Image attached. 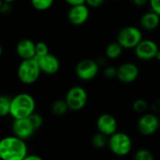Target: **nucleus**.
Returning a JSON list of instances; mask_svg holds the SVG:
<instances>
[{"label":"nucleus","mask_w":160,"mask_h":160,"mask_svg":"<svg viewBox=\"0 0 160 160\" xmlns=\"http://www.w3.org/2000/svg\"><path fill=\"white\" fill-rule=\"evenodd\" d=\"M155 59H156V60H158V61H159V62H160V49L158 50V52H157V54H156V57H155Z\"/></svg>","instance_id":"obj_35"},{"label":"nucleus","mask_w":160,"mask_h":160,"mask_svg":"<svg viewBox=\"0 0 160 160\" xmlns=\"http://www.w3.org/2000/svg\"><path fill=\"white\" fill-rule=\"evenodd\" d=\"M131 2L137 7H143L149 3V0H131Z\"/></svg>","instance_id":"obj_31"},{"label":"nucleus","mask_w":160,"mask_h":160,"mask_svg":"<svg viewBox=\"0 0 160 160\" xmlns=\"http://www.w3.org/2000/svg\"><path fill=\"white\" fill-rule=\"evenodd\" d=\"M123 50L124 49L117 41L111 42L107 45L105 49V55L109 59H117L121 56Z\"/></svg>","instance_id":"obj_17"},{"label":"nucleus","mask_w":160,"mask_h":160,"mask_svg":"<svg viewBox=\"0 0 160 160\" xmlns=\"http://www.w3.org/2000/svg\"><path fill=\"white\" fill-rule=\"evenodd\" d=\"M139 73L140 70L136 64L126 62L117 68L116 78L123 83H131L138 79Z\"/></svg>","instance_id":"obj_11"},{"label":"nucleus","mask_w":160,"mask_h":160,"mask_svg":"<svg viewBox=\"0 0 160 160\" xmlns=\"http://www.w3.org/2000/svg\"><path fill=\"white\" fill-rule=\"evenodd\" d=\"M135 160H155L153 153L147 149H140L134 156Z\"/></svg>","instance_id":"obj_22"},{"label":"nucleus","mask_w":160,"mask_h":160,"mask_svg":"<svg viewBox=\"0 0 160 160\" xmlns=\"http://www.w3.org/2000/svg\"><path fill=\"white\" fill-rule=\"evenodd\" d=\"M51 110H52V112L54 115L62 116V115L66 114L69 109H68V106L65 99H58V100H55L52 103Z\"/></svg>","instance_id":"obj_18"},{"label":"nucleus","mask_w":160,"mask_h":160,"mask_svg":"<svg viewBox=\"0 0 160 160\" xmlns=\"http://www.w3.org/2000/svg\"><path fill=\"white\" fill-rule=\"evenodd\" d=\"M22 160H43L39 156H38V155H28L27 154V156L23 158Z\"/></svg>","instance_id":"obj_33"},{"label":"nucleus","mask_w":160,"mask_h":160,"mask_svg":"<svg viewBox=\"0 0 160 160\" xmlns=\"http://www.w3.org/2000/svg\"><path fill=\"white\" fill-rule=\"evenodd\" d=\"M89 15V8L85 4H81L70 7L68 12V19L71 24L80 26L87 22Z\"/></svg>","instance_id":"obj_12"},{"label":"nucleus","mask_w":160,"mask_h":160,"mask_svg":"<svg viewBox=\"0 0 160 160\" xmlns=\"http://www.w3.org/2000/svg\"><path fill=\"white\" fill-rule=\"evenodd\" d=\"M40 69L35 58L22 60L17 69V75L21 82L32 84L38 81L40 76Z\"/></svg>","instance_id":"obj_3"},{"label":"nucleus","mask_w":160,"mask_h":160,"mask_svg":"<svg viewBox=\"0 0 160 160\" xmlns=\"http://www.w3.org/2000/svg\"><path fill=\"white\" fill-rule=\"evenodd\" d=\"M108 136L98 132L97 134H95L93 137H92V140H91V142H92V145L95 147V148H98V149H102L104 148L106 145H108Z\"/></svg>","instance_id":"obj_19"},{"label":"nucleus","mask_w":160,"mask_h":160,"mask_svg":"<svg viewBox=\"0 0 160 160\" xmlns=\"http://www.w3.org/2000/svg\"><path fill=\"white\" fill-rule=\"evenodd\" d=\"M87 93L82 86H73L68 89L66 94L65 100L68 109L74 112L82 110L87 103Z\"/></svg>","instance_id":"obj_6"},{"label":"nucleus","mask_w":160,"mask_h":160,"mask_svg":"<svg viewBox=\"0 0 160 160\" xmlns=\"http://www.w3.org/2000/svg\"><path fill=\"white\" fill-rule=\"evenodd\" d=\"M2 52H3V49H2V46L0 45V56L2 55Z\"/></svg>","instance_id":"obj_37"},{"label":"nucleus","mask_w":160,"mask_h":160,"mask_svg":"<svg viewBox=\"0 0 160 160\" xmlns=\"http://www.w3.org/2000/svg\"><path fill=\"white\" fill-rule=\"evenodd\" d=\"M151 10L156 12L160 16V0H149V3Z\"/></svg>","instance_id":"obj_28"},{"label":"nucleus","mask_w":160,"mask_h":160,"mask_svg":"<svg viewBox=\"0 0 160 160\" xmlns=\"http://www.w3.org/2000/svg\"><path fill=\"white\" fill-rule=\"evenodd\" d=\"M35 59L38 62L41 73H45L47 75H53L57 73L60 69V62L58 58L53 54H51L50 52Z\"/></svg>","instance_id":"obj_13"},{"label":"nucleus","mask_w":160,"mask_h":160,"mask_svg":"<svg viewBox=\"0 0 160 160\" xmlns=\"http://www.w3.org/2000/svg\"><path fill=\"white\" fill-rule=\"evenodd\" d=\"M66 3L71 6H76V5H81V4H85V0H65Z\"/></svg>","instance_id":"obj_32"},{"label":"nucleus","mask_w":160,"mask_h":160,"mask_svg":"<svg viewBox=\"0 0 160 160\" xmlns=\"http://www.w3.org/2000/svg\"><path fill=\"white\" fill-rule=\"evenodd\" d=\"M152 110L156 112H160V98L155 100L152 104Z\"/></svg>","instance_id":"obj_30"},{"label":"nucleus","mask_w":160,"mask_h":160,"mask_svg":"<svg viewBox=\"0 0 160 160\" xmlns=\"http://www.w3.org/2000/svg\"><path fill=\"white\" fill-rule=\"evenodd\" d=\"M11 98L6 95H0V117H5L9 114Z\"/></svg>","instance_id":"obj_20"},{"label":"nucleus","mask_w":160,"mask_h":160,"mask_svg":"<svg viewBox=\"0 0 160 160\" xmlns=\"http://www.w3.org/2000/svg\"><path fill=\"white\" fill-rule=\"evenodd\" d=\"M99 70V66L96 62V60L93 59H82L81 60L76 68H75V72L77 77L82 80V81H91L94 78L97 77L98 73Z\"/></svg>","instance_id":"obj_7"},{"label":"nucleus","mask_w":160,"mask_h":160,"mask_svg":"<svg viewBox=\"0 0 160 160\" xmlns=\"http://www.w3.org/2000/svg\"><path fill=\"white\" fill-rule=\"evenodd\" d=\"M30 1L33 8L39 11H44L49 9L54 2V0H30Z\"/></svg>","instance_id":"obj_21"},{"label":"nucleus","mask_w":160,"mask_h":160,"mask_svg":"<svg viewBox=\"0 0 160 160\" xmlns=\"http://www.w3.org/2000/svg\"><path fill=\"white\" fill-rule=\"evenodd\" d=\"M117 121L115 117L110 113L101 114L97 120V128L98 132L110 137L117 131Z\"/></svg>","instance_id":"obj_14"},{"label":"nucleus","mask_w":160,"mask_h":160,"mask_svg":"<svg viewBox=\"0 0 160 160\" xmlns=\"http://www.w3.org/2000/svg\"><path fill=\"white\" fill-rule=\"evenodd\" d=\"M28 154L25 141L12 135L0 140V159L22 160Z\"/></svg>","instance_id":"obj_1"},{"label":"nucleus","mask_w":160,"mask_h":160,"mask_svg":"<svg viewBox=\"0 0 160 160\" xmlns=\"http://www.w3.org/2000/svg\"><path fill=\"white\" fill-rule=\"evenodd\" d=\"M28 118H29V120H30L32 126L34 127V128H35L36 130L39 129V128L42 127V125H43V117H42L39 113L34 112V113H32Z\"/></svg>","instance_id":"obj_24"},{"label":"nucleus","mask_w":160,"mask_h":160,"mask_svg":"<svg viewBox=\"0 0 160 160\" xmlns=\"http://www.w3.org/2000/svg\"><path fill=\"white\" fill-rule=\"evenodd\" d=\"M11 8H10V4L9 3H6L3 2L1 7H0V12L3 14H8L10 12Z\"/></svg>","instance_id":"obj_29"},{"label":"nucleus","mask_w":160,"mask_h":160,"mask_svg":"<svg viewBox=\"0 0 160 160\" xmlns=\"http://www.w3.org/2000/svg\"><path fill=\"white\" fill-rule=\"evenodd\" d=\"M103 73L107 79H114L116 78V75H117V68L113 66H108L105 68Z\"/></svg>","instance_id":"obj_26"},{"label":"nucleus","mask_w":160,"mask_h":160,"mask_svg":"<svg viewBox=\"0 0 160 160\" xmlns=\"http://www.w3.org/2000/svg\"><path fill=\"white\" fill-rule=\"evenodd\" d=\"M47 53H49V48L45 42L38 41V43H36V56H35V58L41 57Z\"/></svg>","instance_id":"obj_25"},{"label":"nucleus","mask_w":160,"mask_h":160,"mask_svg":"<svg viewBox=\"0 0 160 160\" xmlns=\"http://www.w3.org/2000/svg\"><path fill=\"white\" fill-rule=\"evenodd\" d=\"M13 1H14V0H3V2H6V3H9V4H10V3H12Z\"/></svg>","instance_id":"obj_36"},{"label":"nucleus","mask_w":160,"mask_h":160,"mask_svg":"<svg viewBox=\"0 0 160 160\" xmlns=\"http://www.w3.org/2000/svg\"><path fill=\"white\" fill-rule=\"evenodd\" d=\"M110 150L118 157L128 155L132 149V141L130 137L124 132H115L110 136L108 140Z\"/></svg>","instance_id":"obj_4"},{"label":"nucleus","mask_w":160,"mask_h":160,"mask_svg":"<svg viewBox=\"0 0 160 160\" xmlns=\"http://www.w3.org/2000/svg\"><path fill=\"white\" fill-rule=\"evenodd\" d=\"M138 130L144 136L155 134L159 128V118L154 113H145L138 121Z\"/></svg>","instance_id":"obj_9"},{"label":"nucleus","mask_w":160,"mask_h":160,"mask_svg":"<svg viewBox=\"0 0 160 160\" xmlns=\"http://www.w3.org/2000/svg\"><path fill=\"white\" fill-rule=\"evenodd\" d=\"M11 130L14 136L23 141L30 139L36 131L28 117L22 119H14L11 125Z\"/></svg>","instance_id":"obj_10"},{"label":"nucleus","mask_w":160,"mask_h":160,"mask_svg":"<svg viewBox=\"0 0 160 160\" xmlns=\"http://www.w3.org/2000/svg\"><path fill=\"white\" fill-rule=\"evenodd\" d=\"M141 27L145 31H154L160 24V16L150 10L142 14L140 20Z\"/></svg>","instance_id":"obj_16"},{"label":"nucleus","mask_w":160,"mask_h":160,"mask_svg":"<svg viewBox=\"0 0 160 160\" xmlns=\"http://www.w3.org/2000/svg\"><path fill=\"white\" fill-rule=\"evenodd\" d=\"M105 0H85V5L88 8H98L103 5Z\"/></svg>","instance_id":"obj_27"},{"label":"nucleus","mask_w":160,"mask_h":160,"mask_svg":"<svg viewBox=\"0 0 160 160\" xmlns=\"http://www.w3.org/2000/svg\"><path fill=\"white\" fill-rule=\"evenodd\" d=\"M16 52L22 60L35 58L36 43L28 38H22L16 45Z\"/></svg>","instance_id":"obj_15"},{"label":"nucleus","mask_w":160,"mask_h":160,"mask_svg":"<svg viewBox=\"0 0 160 160\" xmlns=\"http://www.w3.org/2000/svg\"><path fill=\"white\" fill-rule=\"evenodd\" d=\"M142 39V31L136 26L128 25L123 27L118 32L116 41L121 45L123 49L130 50V49H134Z\"/></svg>","instance_id":"obj_5"},{"label":"nucleus","mask_w":160,"mask_h":160,"mask_svg":"<svg viewBox=\"0 0 160 160\" xmlns=\"http://www.w3.org/2000/svg\"><path fill=\"white\" fill-rule=\"evenodd\" d=\"M96 62L98 63V65L100 67V66H104L105 64H106V59L104 58V57H98L97 60H96Z\"/></svg>","instance_id":"obj_34"},{"label":"nucleus","mask_w":160,"mask_h":160,"mask_svg":"<svg viewBox=\"0 0 160 160\" xmlns=\"http://www.w3.org/2000/svg\"><path fill=\"white\" fill-rule=\"evenodd\" d=\"M36 101L34 98L27 93H20L11 98L9 115L14 119H22L29 117L35 112Z\"/></svg>","instance_id":"obj_2"},{"label":"nucleus","mask_w":160,"mask_h":160,"mask_svg":"<svg viewBox=\"0 0 160 160\" xmlns=\"http://www.w3.org/2000/svg\"><path fill=\"white\" fill-rule=\"evenodd\" d=\"M159 128H160V118H159Z\"/></svg>","instance_id":"obj_39"},{"label":"nucleus","mask_w":160,"mask_h":160,"mask_svg":"<svg viewBox=\"0 0 160 160\" xmlns=\"http://www.w3.org/2000/svg\"><path fill=\"white\" fill-rule=\"evenodd\" d=\"M159 47L156 41L143 38L134 48L136 57L142 61H150L152 59H155Z\"/></svg>","instance_id":"obj_8"},{"label":"nucleus","mask_w":160,"mask_h":160,"mask_svg":"<svg viewBox=\"0 0 160 160\" xmlns=\"http://www.w3.org/2000/svg\"><path fill=\"white\" fill-rule=\"evenodd\" d=\"M2 3H3V0H0V7H1V5H2Z\"/></svg>","instance_id":"obj_38"},{"label":"nucleus","mask_w":160,"mask_h":160,"mask_svg":"<svg viewBox=\"0 0 160 160\" xmlns=\"http://www.w3.org/2000/svg\"><path fill=\"white\" fill-rule=\"evenodd\" d=\"M147 107H148V104L146 102V100L142 99V98H138L136 99L133 104H132V108L133 110L136 112H139V113H142L144 112L146 110H147Z\"/></svg>","instance_id":"obj_23"},{"label":"nucleus","mask_w":160,"mask_h":160,"mask_svg":"<svg viewBox=\"0 0 160 160\" xmlns=\"http://www.w3.org/2000/svg\"><path fill=\"white\" fill-rule=\"evenodd\" d=\"M112 160H117V159H112Z\"/></svg>","instance_id":"obj_40"}]
</instances>
